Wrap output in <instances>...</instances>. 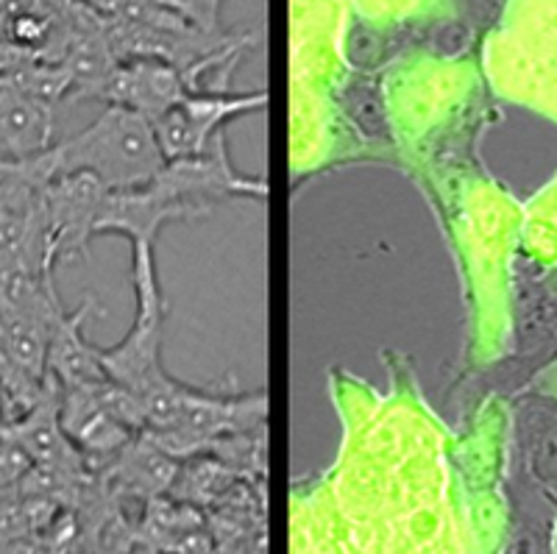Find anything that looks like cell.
<instances>
[{
    "mask_svg": "<svg viewBox=\"0 0 557 554\" xmlns=\"http://www.w3.org/2000/svg\"><path fill=\"white\" fill-rule=\"evenodd\" d=\"M535 463L544 473H557V429L546 432L535 448Z\"/></svg>",
    "mask_w": 557,
    "mask_h": 554,
    "instance_id": "cell-16",
    "label": "cell"
},
{
    "mask_svg": "<svg viewBox=\"0 0 557 554\" xmlns=\"http://www.w3.org/2000/svg\"><path fill=\"white\" fill-rule=\"evenodd\" d=\"M265 393H240V396L228 393L226 396V393L198 387L176 427L165 429V432L143 429V435L176 460H187L196 454H207L223 438L265 429Z\"/></svg>",
    "mask_w": 557,
    "mask_h": 554,
    "instance_id": "cell-4",
    "label": "cell"
},
{
    "mask_svg": "<svg viewBox=\"0 0 557 554\" xmlns=\"http://www.w3.org/2000/svg\"><path fill=\"white\" fill-rule=\"evenodd\" d=\"M32 466L34 463L28 460V454L17 443L9 441L7 435H0V498H9L17 493L20 479L26 477Z\"/></svg>",
    "mask_w": 557,
    "mask_h": 554,
    "instance_id": "cell-13",
    "label": "cell"
},
{
    "mask_svg": "<svg viewBox=\"0 0 557 554\" xmlns=\"http://www.w3.org/2000/svg\"><path fill=\"white\" fill-rule=\"evenodd\" d=\"M516 554H535V541H532L530 535H521L519 541H516Z\"/></svg>",
    "mask_w": 557,
    "mask_h": 554,
    "instance_id": "cell-18",
    "label": "cell"
},
{
    "mask_svg": "<svg viewBox=\"0 0 557 554\" xmlns=\"http://www.w3.org/2000/svg\"><path fill=\"white\" fill-rule=\"evenodd\" d=\"M240 479L243 477L235 468H228L226 463L212 457V454H196V457L182 460L176 482H173L168 496L193 504V507H209V504L221 502Z\"/></svg>",
    "mask_w": 557,
    "mask_h": 554,
    "instance_id": "cell-12",
    "label": "cell"
},
{
    "mask_svg": "<svg viewBox=\"0 0 557 554\" xmlns=\"http://www.w3.org/2000/svg\"><path fill=\"white\" fill-rule=\"evenodd\" d=\"M178 9L193 26L201 28L207 34H221L218 28V9H221V0H178Z\"/></svg>",
    "mask_w": 557,
    "mask_h": 554,
    "instance_id": "cell-15",
    "label": "cell"
},
{
    "mask_svg": "<svg viewBox=\"0 0 557 554\" xmlns=\"http://www.w3.org/2000/svg\"><path fill=\"white\" fill-rule=\"evenodd\" d=\"M268 184L232 168L226 134L201 157L173 159L148 184L109 189L98 234H123L128 243H153L159 229L173 221L203 218L232 198H265Z\"/></svg>",
    "mask_w": 557,
    "mask_h": 554,
    "instance_id": "cell-1",
    "label": "cell"
},
{
    "mask_svg": "<svg viewBox=\"0 0 557 554\" xmlns=\"http://www.w3.org/2000/svg\"><path fill=\"white\" fill-rule=\"evenodd\" d=\"M555 334H557V329H555Z\"/></svg>",
    "mask_w": 557,
    "mask_h": 554,
    "instance_id": "cell-20",
    "label": "cell"
},
{
    "mask_svg": "<svg viewBox=\"0 0 557 554\" xmlns=\"http://www.w3.org/2000/svg\"><path fill=\"white\" fill-rule=\"evenodd\" d=\"M178 466H182V460L162 452L157 443L148 441L139 432L121 452L112 454L98 468H92V473L101 479L114 496H132L139 498V502H148V498L171 493Z\"/></svg>",
    "mask_w": 557,
    "mask_h": 554,
    "instance_id": "cell-8",
    "label": "cell"
},
{
    "mask_svg": "<svg viewBox=\"0 0 557 554\" xmlns=\"http://www.w3.org/2000/svg\"><path fill=\"white\" fill-rule=\"evenodd\" d=\"M51 178L64 173H92L109 189H134L165 168L151 120L126 107L107 103L87 128L39 153Z\"/></svg>",
    "mask_w": 557,
    "mask_h": 554,
    "instance_id": "cell-3",
    "label": "cell"
},
{
    "mask_svg": "<svg viewBox=\"0 0 557 554\" xmlns=\"http://www.w3.org/2000/svg\"><path fill=\"white\" fill-rule=\"evenodd\" d=\"M89 312H96L92 298H87L73 312H64L53 327L51 348H48V373L62 387H87V384L109 379L101 366V348L89 346L82 334V323L87 321Z\"/></svg>",
    "mask_w": 557,
    "mask_h": 554,
    "instance_id": "cell-11",
    "label": "cell"
},
{
    "mask_svg": "<svg viewBox=\"0 0 557 554\" xmlns=\"http://www.w3.org/2000/svg\"><path fill=\"white\" fill-rule=\"evenodd\" d=\"M132 254L137 316L121 343L101 348V366L112 382L126 387L137 398L146 418V432H165L176 427L198 387L176 382L159 362L165 298L159 291L153 243H132Z\"/></svg>",
    "mask_w": 557,
    "mask_h": 554,
    "instance_id": "cell-2",
    "label": "cell"
},
{
    "mask_svg": "<svg viewBox=\"0 0 557 554\" xmlns=\"http://www.w3.org/2000/svg\"><path fill=\"white\" fill-rule=\"evenodd\" d=\"M57 107L0 87V162H26L57 143Z\"/></svg>",
    "mask_w": 557,
    "mask_h": 554,
    "instance_id": "cell-10",
    "label": "cell"
},
{
    "mask_svg": "<svg viewBox=\"0 0 557 554\" xmlns=\"http://www.w3.org/2000/svg\"><path fill=\"white\" fill-rule=\"evenodd\" d=\"M348 109L355 114L357 126L366 128V132H380L382 128V103L380 95L368 84H360L348 93Z\"/></svg>",
    "mask_w": 557,
    "mask_h": 554,
    "instance_id": "cell-14",
    "label": "cell"
},
{
    "mask_svg": "<svg viewBox=\"0 0 557 554\" xmlns=\"http://www.w3.org/2000/svg\"><path fill=\"white\" fill-rule=\"evenodd\" d=\"M0 427H3V402H0Z\"/></svg>",
    "mask_w": 557,
    "mask_h": 554,
    "instance_id": "cell-19",
    "label": "cell"
},
{
    "mask_svg": "<svg viewBox=\"0 0 557 554\" xmlns=\"http://www.w3.org/2000/svg\"><path fill=\"white\" fill-rule=\"evenodd\" d=\"M59 418H62V427L67 432V438L82 448L89 466H92V460H109L134 435H139V432L126 427L101 402L96 384H87V387H62Z\"/></svg>",
    "mask_w": 557,
    "mask_h": 554,
    "instance_id": "cell-9",
    "label": "cell"
},
{
    "mask_svg": "<svg viewBox=\"0 0 557 554\" xmlns=\"http://www.w3.org/2000/svg\"><path fill=\"white\" fill-rule=\"evenodd\" d=\"M265 93L248 95H215L190 93L182 103L153 120V134L165 153V162L187 157H201L215 146V139L226 134V120L265 109Z\"/></svg>",
    "mask_w": 557,
    "mask_h": 554,
    "instance_id": "cell-6",
    "label": "cell"
},
{
    "mask_svg": "<svg viewBox=\"0 0 557 554\" xmlns=\"http://www.w3.org/2000/svg\"><path fill=\"white\" fill-rule=\"evenodd\" d=\"M190 95L182 70L159 59H128L112 70L101 101L126 107L146 120H159Z\"/></svg>",
    "mask_w": 557,
    "mask_h": 554,
    "instance_id": "cell-7",
    "label": "cell"
},
{
    "mask_svg": "<svg viewBox=\"0 0 557 554\" xmlns=\"http://www.w3.org/2000/svg\"><path fill=\"white\" fill-rule=\"evenodd\" d=\"M0 554H45L42 535H26L17 538V541L12 543H3V546H0Z\"/></svg>",
    "mask_w": 557,
    "mask_h": 554,
    "instance_id": "cell-17",
    "label": "cell"
},
{
    "mask_svg": "<svg viewBox=\"0 0 557 554\" xmlns=\"http://www.w3.org/2000/svg\"><path fill=\"white\" fill-rule=\"evenodd\" d=\"M109 187L92 173H64L42 189V221L53 262L87 259L89 239L98 234Z\"/></svg>",
    "mask_w": 557,
    "mask_h": 554,
    "instance_id": "cell-5",
    "label": "cell"
}]
</instances>
